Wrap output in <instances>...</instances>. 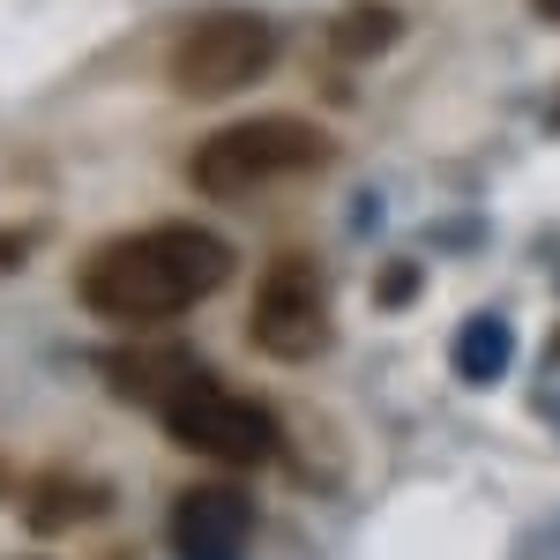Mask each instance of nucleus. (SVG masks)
Wrapping results in <instances>:
<instances>
[{"label": "nucleus", "instance_id": "1", "mask_svg": "<svg viewBox=\"0 0 560 560\" xmlns=\"http://www.w3.org/2000/svg\"><path fill=\"white\" fill-rule=\"evenodd\" d=\"M232 277V247L202 224H150L113 247H97L75 277L90 314L105 322H173L187 306H202Z\"/></svg>", "mask_w": 560, "mask_h": 560}, {"label": "nucleus", "instance_id": "2", "mask_svg": "<svg viewBox=\"0 0 560 560\" xmlns=\"http://www.w3.org/2000/svg\"><path fill=\"white\" fill-rule=\"evenodd\" d=\"M329 158H337V142L314 128V120H300V113H261V120H232V128L202 135L195 158H187V179L202 195H217V202H240L255 187L322 173Z\"/></svg>", "mask_w": 560, "mask_h": 560}, {"label": "nucleus", "instance_id": "3", "mask_svg": "<svg viewBox=\"0 0 560 560\" xmlns=\"http://www.w3.org/2000/svg\"><path fill=\"white\" fill-rule=\"evenodd\" d=\"M165 433H173L179 448H195V456H210V464H269L277 456V419L261 411L255 396H240V388L210 382V374H179L165 388Z\"/></svg>", "mask_w": 560, "mask_h": 560}, {"label": "nucleus", "instance_id": "4", "mask_svg": "<svg viewBox=\"0 0 560 560\" xmlns=\"http://www.w3.org/2000/svg\"><path fill=\"white\" fill-rule=\"evenodd\" d=\"M277 68V31L247 8H217L195 15L173 45V83L179 97H240Z\"/></svg>", "mask_w": 560, "mask_h": 560}, {"label": "nucleus", "instance_id": "5", "mask_svg": "<svg viewBox=\"0 0 560 560\" xmlns=\"http://www.w3.org/2000/svg\"><path fill=\"white\" fill-rule=\"evenodd\" d=\"M247 337H255L269 359H314L329 345V284L306 255H277L255 284V306H247Z\"/></svg>", "mask_w": 560, "mask_h": 560}, {"label": "nucleus", "instance_id": "6", "mask_svg": "<svg viewBox=\"0 0 560 560\" xmlns=\"http://www.w3.org/2000/svg\"><path fill=\"white\" fill-rule=\"evenodd\" d=\"M255 538V509L224 486H195L173 509V553L179 560H240Z\"/></svg>", "mask_w": 560, "mask_h": 560}, {"label": "nucleus", "instance_id": "7", "mask_svg": "<svg viewBox=\"0 0 560 560\" xmlns=\"http://www.w3.org/2000/svg\"><path fill=\"white\" fill-rule=\"evenodd\" d=\"M105 509V493L97 486H45L38 501H31V530H75Z\"/></svg>", "mask_w": 560, "mask_h": 560}, {"label": "nucleus", "instance_id": "8", "mask_svg": "<svg viewBox=\"0 0 560 560\" xmlns=\"http://www.w3.org/2000/svg\"><path fill=\"white\" fill-rule=\"evenodd\" d=\"M501 359H509V329H501V322H471V329L456 337V366H464V382H493Z\"/></svg>", "mask_w": 560, "mask_h": 560}, {"label": "nucleus", "instance_id": "9", "mask_svg": "<svg viewBox=\"0 0 560 560\" xmlns=\"http://www.w3.org/2000/svg\"><path fill=\"white\" fill-rule=\"evenodd\" d=\"M388 38H396V15H388V8H359V15L337 23V45H345V52H382Z\"/></svg>", "mask_w": 560, "mask_h": 560}, {"label": "nucleus", "instance_id": "10", "mask_svg": "<svg viewBox=\"0 0 560 560\" xmlns=\"http://www.w3.org/2000/svg\"><path fill=\"white\" fill-rule=\"evenodd\" d=\"M31 255H38V232H31V224H0V284H8Z\"/></svg>", "mask_w": 560, "mask_h": 560}, {"label": "nucleus", "instance_id": "11", "mask_svg": "<svg viewBox=\"0 0 560 560\" xmlns=\"http://www.w3.org/2000/svg\"><path fill=\"white\" fill-rule=\"evenodd\" d=\"M411 292H419V269H382V306L411 300Z\"/></svg>", "mask_w": 560, "mask_h": 560}, {"label": "nucleus", "instance_id": "12", "mask_svg": "<svg viewBox=\"0 0 560 560\" xmlns=\"http://www.w3.org/2000/svg\"><path fill=\"white\" fill-rule=\"evenodd\" d=\"M530 8H538V15H546V23H560V0H530Z\"/></svg>", "mask_w": 560, "mask_h": 560}]
</instances>
